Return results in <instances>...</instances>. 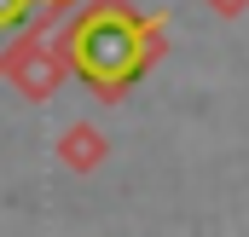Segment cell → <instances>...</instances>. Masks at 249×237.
Segmentation results:
<instances>
[{
    "label": "cell",
    "mask_w": 249,
    "mask_h": 237,
    "mask_svg": "<svg viewBox=\"0 0 249 237\" xmlns=\"http://www.w3.org/2000/svg\"><path fill=\"white\" fill-rule=\"evenodd\" d=\"M58 47L99 99H116L151 69L162 47V17H139L127 0H93L64 23Z\"/></svg>",
    "instance_id": "cell-1"
},
{
    "label": "cell",
    "mask_w": 249,
    "mask_h": 237,
    "mask_svg": "<svg viewBox=\"0 0 249 237\" xmlns=\"http://www.w3.org/2000/svg\"><path fill=\"white\" fill-rule=\"evenodd\" d=\"M47 29H53V23L29 29V35L6 52V64H0V81H12L23 99H53L58 81H64V69H70L64 47H58V41H47Z\"/></svg>",
    "instance_id": "cell-2"
},
{
    "label": "cell",
    "mask_w": 249,
    "mask_h": 237,
    "mask_svg": "<svg viewBox=\"0 0 249 237\" xmlns=\"http://www.w3.org/2000/svg\"><path fill=\"white\" fill-rule=\"evenodd\" d=\"M75 0H0V64L6 52L29 35V29H41V23H58V12H70Z\"/></svg>",
    "instance_id": "cell-3"
},
{
    "label": "cell",
    "mask_w": 249,
    "mask_h": 237,
    "mask_svg": "<svg viewBox=\"0 0 249 237\" xmlns=\"http://www.w3.org/2000/svg\"><path fill=\"white\" fill-rule=\"evenodd\" d=\"M105 133L99 127H87V121H75V127H64L58 133V162L70 168V174H93L99 162H105Z\"/></svg>",
    "instance_id": "cell-4"
},
{
    "label": "cell",
    "mask_w": 249,
    "mask_h": 237,
    "mask_svg": "<svg viewBox=\"0 0 249 237\" xmlns=\"http://www.w3.org/2000/svg\"><path fill=\"white\" fill-rule=\"evenodd\" d=\"M214 6H220V12H226V17H232V12H238V6H244V0H214Z\"/></svg>",
    "instance_id": "cell-5"
}]
</instances>
